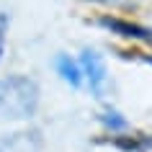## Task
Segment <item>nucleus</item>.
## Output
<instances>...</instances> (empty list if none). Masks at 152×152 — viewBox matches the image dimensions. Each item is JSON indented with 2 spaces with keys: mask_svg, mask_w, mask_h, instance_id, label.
I'll return each mask as SVG.
<instances>
[{
  "mask_svg": "<svg viewBox=\"0 0 152 152\" xmlns=\"http://www.w3.org/2000/svg\"><path fill=\"white\" fill-rule=\"evenodd\" d=\"M8 26H10V18L8 13H3L0 10V59L5 54V39H8Z\"/></svg>",
  "mask_w": 152,
  "mask_h": 152,
  "instance_id": "obj_7",
  "label": "nucleus"
},
{
  "mask_svg": "<svg viewBox=\"0 0 152 152\" xmlns=\"http://www.w3.org/2000/svg\"><path fill=\"white\" fill-rule=\"evenodd\" d=\"M54 70L57 75L62 77V83H67L70 88H80L83 83V70H80V62L72 59L70 54H57L54 57Z\"/></svg>",
  "mask_w": 152,
  "mask_h": 152,
  "instance_id": "obj_5",
  "label": "nucleus"
},
{
  "mask_svg": "<svg viewBox=\"0 0 152 152\" xmlns=\"http://www.w3.org/2000/svg\"><path fill=\"white\" fill-rule=\"evenodd\" d=\"M44 139L39 129H18L0 137V152H41Z\"/></svg>",
  "mask_w": 152,
  "mask_h": 152,
  "instance_id": "obj_3",
  "label": "nucleus"
},
{
  "mask_svg": "<svg viewBox=\"0 0 152 152\" xmlns=\"http://www.w3.org/2000/svg\"><path fill=\"white\" fill-rule=\"evenodd\" d=\"M80 70H83V80L90 88V93L96 98L103 96L106 85H108V70H106V59L98 54L96 49H83L80 52Z\"/></svg>",
  "mask_w": 152,
  "mask_h": 152,
  "instance_id": "obj_2",
  "label": "nucleus"
},
{
  "mask_svg": "<svg viewBox=\"0 0 152 152\" xmlns=\"http://www.w3.org/2000/svg\"><path fill=\"white\" fill-rule=\"evenodd\" d=\"M144 62H150V64H152V57H144Z\"/></svg>",
  "mask_w": 152,
  "mask_h": 152,
  "instance_id": "obj_8",
  "label": "nucleus"
},
{
  "mask_svg": "<svg viewBox=\"0 0 152 152\" xmlns=\"http://www.w3.org/2000/svg\"><path fill=\"white\" fill-rule=\"evenodd\" d=\"M101 124H103L111 134H121V132H126V129H129V119H126V116H121L116 108H106V111L101 113Z\"/></svg>",
  "mask_w": 152,
  "mask_h": 152,
  "instance_id": "obj_6",
  "label": "nucleus"
},
{
  "mask_svg": "<svg viewBox=\"0 0 152 152\" xmlns=\"http://www.w3.org/2000/svg\"><path fill=\"white\" fill-rule=\"evenodd\" d=\"M101 26L111 28V31L119 34V36H126V39H139V41H144V44H152V31H150V28L137 26V23H129V21H124V18L103 16V18H101Z\"/></svg>",
  "mask_w": 152,
  "mask_h": 152,
  "instance_id": "obj_4",
  "label": "nucleus"
},
{
  "mask_svg": "<svg viewBox=\"0 0 152 152\" xmlns=\"http://www.w3.org/2000/svg\"><path fill=\"white\" fill-rule=\"evenodd\" d=\"M41 103L39 83L28 75H5L0 77V121L16 124L31 121Z\"/></svg>",
  "mask_w": 152,
  "mask_h": 152,
  "instance_id": "obj_1",
  "label": "nucleus"
}]
</instances>
